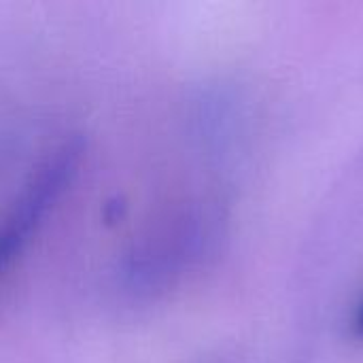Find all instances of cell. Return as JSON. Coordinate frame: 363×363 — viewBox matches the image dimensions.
<instances>
[{
	"label": "cell",
	"mask_w": 363,
	"mask_h": 363,
	"mask_svg": "<svg viewBox=\"0 0 363 363\" xmlns=\"http://www.w3.org/2000/svg\"><path fill=\"white\" fill-rule=\"evenodd\" d=\"M83 155L79 138L62 143L30 177L21 194L0 217V274L15 262L32 232L43 223L49 208L60 200L77 174Z\"/></svg>",
	"instance_id": "cell-1"
},
{
	"label": "cell",
	"mask_w": 363,
	"mask_h": 363,
	"mask_svg": "<svg viewBox=\"0 0 363 363\" xmlns=\"http://www.w3.org/2000/svg\"><path fill=\"white\" fill-rule=\"evenodd\" d=\"M355 328H357V334L363 338V304L357 311V317H355Z\"/></svg>",
	"instance_id": "cell-2"
}]
</instances>
